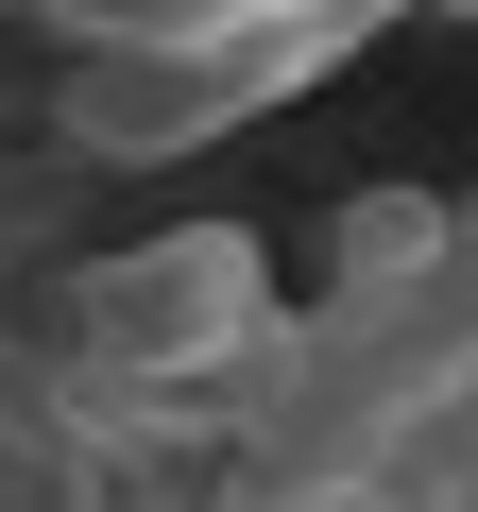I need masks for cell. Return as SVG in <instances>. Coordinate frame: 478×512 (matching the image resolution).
<instances>
[{
    "mask_svg": "<svg viewBox=\"0 0 478 512\" xmlns=\"http://www.w3.org/2000/svg\"><path fill=\"white\" fill-rule=\"evenodd\" d=\"M69 325H86V359H103V376H222L239 342L274 325V256L239 239V222H171V239L103 256Z\"/></svg>",
    "mask_w": 478,
    "mask_h": 512,
    "instance_id": "2",
    "label": "cell"
},
{
    "mask_svg": "<svg viewBox=\"0 0 478 512\" xmlns=\"http://www.w3.org/2000/svg\"><path fill=\"white\" fill-rule=\"evenodd\" d=\"M342 52H359V18H103V35H69V120H86V154H188L222 120L325 86Z\"/></svg>",
    "mask_w": 478,
    "mask_h": 512,
    "instance_id": "1",
    "label": "cell"
}]
</instances>
